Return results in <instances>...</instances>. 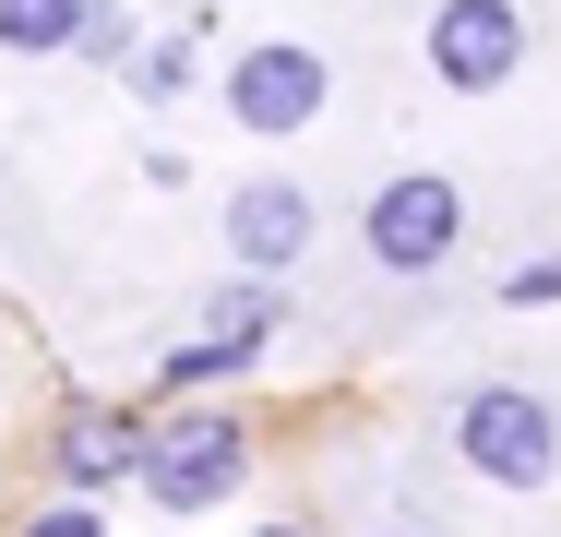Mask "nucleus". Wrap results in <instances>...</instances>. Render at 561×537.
<instances>
[{"label": "nucleus", "mask_w": 561, "mask_h": 537, "mask_svg": "<svg viewBox=\"0 0 561 537\" xmlns=\"http://www.w3.org/2000/svg\"><path fill=\"white\" fill-rule=\"evenodd\" d=\"M216 239H227V263H251V275H287L311 239H323V204L299 192V180H239L216 215Z\"/></svg>", "instance_id": "7"}, {"label": "nucleus", "mask_w": 561, "mask_h": 537, "mask_svg": "<svg viewBox=\"0 0 561 537\" xmlns=\"http://www.w3.org/2000/svg\"><path fill=\"white\" fill-rule=\"evenodd\" d=\"M144 442H156L144 407H72V419L48 430V478L84 490V502H96V490H131V478H144Z\"/></svg>", "instance_id": "8"}, {"label": "nucleus", "mask_w": 561, "mask_h": 537, "mask_svg": "<svg viewBox=\"0 0 561 537\" xmlns=\"http://www.w3.org/2000/svg\"><path fill=\"white\" fill-rule=\"evenodd\" d=\"M454 466L490 490H550L561 478V407L538 382H466L454 407Z\"/></svg>", "instance_id": "1"}, {"label": "nucleus", "mask_w": 561, "mask_h": 537, "mask_svg": "<svg viewBox=\"0 0 561 537\" xmlns=\"http://www.w3.org/2000/svg\"><path fill=\"white\" fill-rule=\"evenodd\" d=\"M131 490H144L156 514H227V502L251 490V430L227 419V407H180V419H156Z\"/></svg>", "instance_id": "2"}, {"label": "nucleus", "mask_w": 561, "mask_h": 537, "mask_svg": "<svg viewBox=\"0 0 561 537\" xmlns=\"http://www.w3.org/2000/svg\"><path fill=\"white\" fill-rule=\"evenodd\" d=\"M72 48H84V60H131V48H144V36H131V12H108V0H84V24H72Z\"/></svg>", "instance_id": "11"}, {"label": "nucleus", "mask_w": 561, "mask_h": 537, "mask_svg": "<svg viewBox=\"0 0 561 537\" xmlns=\"http://www.w3.org/2000/svg\"><path fill=\"white\" fill-rule=\"evenodd\" d=\"M419 60L443 72L454 96H502V84L526 72V12H514V0H443L431 36H419Z\"/></svg>", "instance_id": "6"}, {"label": "nucleus", "mask_w": 561, "mask_h": 537, "mask_svg": "<svg viewBox=\"0 0 561 537\" xmlns=\"http://www.w3.org/2000/svg\"><path fill=\"white\" fill-rule=\"evenodd\" d=\"M275 322H287V311H275V275H251V263H239L216 299H204L192 346H168V382H180V395H204V382H239V370L275 346Z\"/></svg>", "instance_id": "5"}, {"label": "nucleus", "mask_w": 561, "mask_h": 537, "mask_svg": "<svg viewBox=\"0 0 561 537\" xmlns=\"http://www.w3.org/2000/svg\"><path fill=\"white\" fill-rule=\"evenodd\" d=\"M454 239H466V192H454L443 168L382 180V192H370V215H358V251H370L382 275H443Z\"/></svg>", "instance_id": "4"}, {"label": "nucleus", "mask_w": 561, "mask_h": 537, "mask_svg": "<svg viewBox=\"0 0 561 537\" xmlns=\"http://www.w3.org/2000/svg\"><path fill=\"white\" fill-rule=\"evenodd\" d=\"M227 119L251 132V144H287V132H311L323 107H335V60L323 48H299V36H263V48H239L227 60Z\"/></svg>", "instance_id": "3"}, {"label": "nucleus", "mask_w": 561, "mask_h": 537, "mask_svg": "<svg viewBox=\"0 0 561 537\" xmlns=\"http://www.w3.org/2000/svg\"><path fill=\"white\" fill-rule=\"evenodd\" d=\"M192 60H204V48H192V36H144V48H131V96H192Z\"/></svg>", "instance_id": "10"}, {"label": "nucleus", "mask_w": 561, "mask_h": 537, "mask_svg": "<svg viewBox=\"0 0 561 537\" xmlns=\"http://www.w3.org/2000/svg\"><path fill=\"white\" fill-rule=\"evenodd\" d=\"M72 24H84V0H0V48L12 60H60Z\"/></svg>", "instance_id": "9"}]
</instances>
